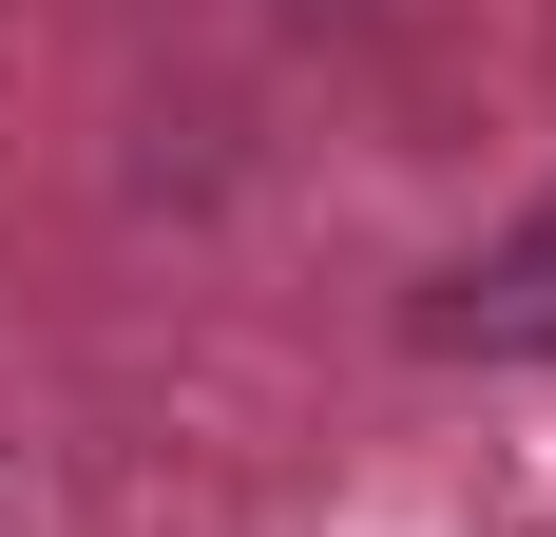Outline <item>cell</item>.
Wrapping results in <instances>:
<instances>
[{
    "instance_id": "cell-1",
    "label": "cell",
    "mask_w": 556,
    "mask_h": 537,
    "mask_svg": "<svg viewBox=\"0 0 556 537\" xmlns=\"http://www.w3.org/2000/svg\"><path fill=\"white\" fill-rule=\"evenodd\" d=\"M442 346H500V365H538V346H556V212L518 230V250H480V268H460Z\"/></svg>"
}]
</instances>
